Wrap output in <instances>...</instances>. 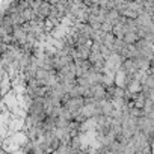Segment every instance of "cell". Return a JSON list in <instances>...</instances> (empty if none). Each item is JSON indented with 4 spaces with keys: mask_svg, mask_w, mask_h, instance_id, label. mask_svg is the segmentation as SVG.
<instances>
[{
    "mask_svg": "<svg viewBox=\"0 0 154 154\" xmlns=\"http://www.w3.org/2000/svg\"><path fill=\"white\" fill-rule=\"evenodd\" d=\"M130 79H131V77L125 72V69H124L122 66H121L119 69L115 71V85H116V86H119V88H125L127 83L130 82Z\"/></svg>",
    "mask_w": 154,
    "mask_h": 154,
    "instance_id": "6da1fadb",
    "label": "cell"
},
{
    "mask_svg": "<svg viewBox=\"0 0 154 154\" xmlns=\"http://www.w3.org/2000/svg\"><path fill=\"white\" fill-rule=\"evenodd\" d=\"M127 91L133 95V94H139L142 89H143V85L139 82V80H136V79H130V82L127 83Z\"/></svg>",
    "mask_w": 154,
    "mask_h": 154,
    "instance_id": "7a4b0ae2",
    "label": "cell"
},
{
    "mask_svg": "<svg viewBox=\"0 0 154 154\" xmlns=\"http://www.w3.org/2000/svg\"><path fill=\"white\" fill-rule=\"evenodd\" d=\"M151 151H152V152H154V140H152V142H151Z\"/></svg>",
    "mask_w": 154,
    "mask_h": 154,
    "instance_id": "3957f363",
    "label": "cell"
}]
</instances>
